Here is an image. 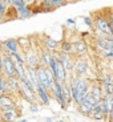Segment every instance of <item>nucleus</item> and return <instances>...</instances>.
Masks as SVG:
<instances>
[{"instance_id":"58836bf2","label":"nucleus","mask_w":113,"mask_h":122,"mask_svg":"<svg viewBox=\"0 0 113 122\" xmlns=\"http://www.w3.org/2000/svg\"><path fill=\"white\" fill-rule=\"evenodd\" d=\"M55 122H65V121H64V119H56Z\"/></svg>"},{"instance_id":"9b49d317","label":"nucleus","mask_w":113,"mask_h":122,"mask_svg":"<svg viewBox=\"0 0 113 122\" xmlns=\"http://www.w3.org/2000/svg\"><path fill=\"white\" fill-rule=\"evenodd\" d=\"M89 73V65L88 61L85 58H79L75 62V68H73V74L79 77H85Z\"/></svg>"},{"instance_id":"473e14b6","label":"nucleus","mask_w":113,"mask_h":122,"mask_svg":"<svg viewBox=\"0 0 113 122\" xmlns=\"http://www.w3.org/2000/svg\"><path fill=\"white\" fill-rule=\"evenodd\" d=\"M7 11H8V5H5L4 3H1V1H0V15H4Z\"/></svg>"},{"instance_id":"9d476101","label":"nucleus","mask_w":113,"mask_h":122,"mask_svg":"<svg viewBox=\"0 0 113 122\" xmlns=\"http://www.w3.org/2000/svg\"><path fill=\"white\" fill-rule=\"evenodd\" d=\"M57 60L60 61L61 64L64 65V68L67 69V72H73V68H75V62L76 60H73V55H67V53H63V52H59L56 55Z\"/></svg>"},{"instance_id":"393cba45","label":"nucleus","mask_w":113,"mask_h":122,"mask_svg":"<svg viewBox=\"0 0 113 122\" xmlns=\"http://www.w3.org/2000/svg\"><path fill=\"white\" fill-rule=\"evenodd\" d=\"M1 118L5 122H13L16 119V112L15 110H5V112H1Z\"/></svg>"},{"instance_id":"4468645a","label":"nucleus","mask_w":113,"mask_h":122,"mask_svg":"<svg viewBox=\"0 0 113 122\" xmlns=\"http://www.w3.org/2000/svg\"><path fill=\"white\" fill-rule=\"evenodd\" d=\"M88 53V44L83 39H79L73 43V55L75 56H84Z\"/></svg>"},{"instance_id":"a211bd4d","label":"nucleus","mask_w":113,"mask_h":122,"mask_svg":"<svg viewBox=\"0 0 113 122\" xmlns=\"http://www.w3.org/2000/svg\"><path fill=\"white\" fill-rule=\"evenodd\" d=\"M55 57V55H53L52 51H49V49L44 48L43 51H41V53H40V58H41V65H44V66H49V62H51V60Z\"/></svg>"},{"instance_id":"6e6552de","label":"nucleus","mask_w":113,"mask_h":122,"mask_svg":"<svg viewBox=\"0 0 113 122\" xmlns=\"http://www.w3.org/2000/svg\"><path fill=\"white\" fill-rule=\"evenodd\" d=\"M25 65L28 68H32V69H37L39 66H41V58L36 51L29 49L25 53Z\"/></svg>"},{"instance_id":"4c0bfd02","label":"nucleus","mask_w":113,"mask_h":122,"mask_svg":"<svg viewBox=\"0 0 113 122\" xmlns=\"http://www.w3.org/2000/svg\"><path fill=\"white\" fill-rule=\"evenodd\" d=\"M3 17H4V15H0V23H1V21H3V20H4Z\"/></svg>"},{"instance_id":"f257e3e1","label":"nucleus","mask_w":113,"mask_h":122,"mask_svg":"<svg viewBox=\"0 0 113 122\" xmlns=\"http://www.w3.org/2000/svg\"><path fill=\"white\" fill-rule=\"evenodd\" d=\"M70 86V92H72V98H73V102L76 105H79L86 96L91 93V88L89 85V80L85 77H79V76H72L69 82Z\"/></svg>"},{"instance_id":"2f4dec72","label":"nucleus","mask_w":113,"mask_h":122,"mask_svg":"<svg viewBox=\"0 0 113 122\" xmlns=\"http://www.w3.org/2000/svg\"><path fill=\"white\" fill-rule=\"evenodd\" d=\"M40 110V105L37 104V102H32V104H29V112L31 113H37Z\"/></svg>"},{"instance_id":"39448f33","label":"nucleus","mask_w":113,"mask_h":122,"mask_svg":"<svg viewBox=\"0 0 113 122\" xmlns=\"http://www.w3.org/2000/svg\"><path fill=\"white\" fill-rule=\"evenodd\" d=\"M97 104H98L97 101H96L95 98L92 97L91 94H88L83 101H81V102H80L79 105H77L79 113H81L83 116L89 117V116H91V113L93 112V109H95V106H96Z\"/></svg>"},{"instance_id":"72a5a7b5","label":"nucleus","mask_w":113,"mask_h":122,"mask_svg":"<svg viewBox=\"0 0 113 122\" xmlns=\"http://www.w3.org/2000/svg\"><path fill=\"white\" fill-rule=\"evenodd\" d=\"M23 1H24V4H25V5H28V7L33 5V4L36 3V0H23Z\"/></svg>"},{"instance_id":"f3484780","label":"nucleus","mask_w":113,"mask_h":122,"mask_svg":"<svg viewBox=\"0 0 113 122\" xmlns=\"http://www.w3.org/2000/svg\"><path fill=\"white\" fill-rule=\"evenodd\" d=\"M89 117H91L92 119H95V121H102V119H107V116H105L104 112H102V107H101L100 102L95 106V109H93V112L91 113Z\"/></svg>"},{"instance_id":"ea45409f","label":"nucleus","mask_w":113,"mask_h":122,"mask_svg":"<svg viewBox=\"0 0 113 122\" xmlns=\"http://www.w3.org/2000/svg\"><path fill=\"white\" fill-rule=\"evenodd\" d=\"M0 122H5V121H4V119H3V118H0Z\"/></svg>"},{"instance_id":"2eb2a0df","label":"nucleus","mask_w":113,"mask_h":122,"mask_svg":"<svg viewBox=\"0 0 113 122\" xmlns=\"http://www.w3.org/2000/svg\"><path fill=\"white\" fill-rule=\"evenodd\" d=\"M16 105L13 100L8 94H0V110L5 112V110H15Z\"/></svg>"},{"instance_id":"6ab92c4d","label":"nucleus","mask_w":113,"mask_h":122,"mask_svg":"<svg viewBox=\"0 0 113 122\" xmlns=\"http://www.w3.org/2000/svg\"><path fill=\"white\" fill-rule=\"evenodd\" d=\"M20 86V80L17 77H7V89L8 92H17Z\"/></svg>"},{"instance_id":"5701e85b","label":"nucleus","mask_w":113,"mask_h":122,"mask_svg":"<svg viewBox=\"0 0 113 122\" xmlns=\"http://www.w3.org/2000/svg\"><path fill=\"white\" fill-rule=\"evenodd\" d=\"M16 11H17V16L20 19H28V17H31V16L33 15L32 7H28V5L23 7V8H20V9H16Z\"/></svg>"},{"instance_id":"e433bc0d","label":"nucleus","mask_w":113,"mask_h":122,"mask_svg":"<svg viewBox=\"0 0 113 122\" xmlns=\"http://www.w3.org/2000/svg\"><path fill=\"white\" fill-rule=\"evenodd\" d=\"M15 122H28V121H27V119L23 118V119H17V121H15Z\"/></svg>"},{"instance_id":"bb28decb","label":"nucleus","mask_w":113,"mask_h":122,"mask_svg":"<svg viewBox=\"0 0 113 122\" xmlns=\"http://www.w3.org/2000/svg\"><path fill=\"white\" fill-rule=\"evenodd\" d=\"M8 89H7V77L3 73H0V93L5 94Z\"/></svg>"},{"instance_id":"79ce46f5","label":"nucleus","mask_w":113,"mask_h":122,"mask_svg":"<svg viewBox=\"0 0 113 122\" xmlns=\"http://www.w3.org/2000/svg\"><path fill=\"white\" fill-rule=\"evenodd\" d=\"M112 97H113V96H112Z\"/></svg>"},{"instance_id":"1a4fd4ad","label":"nucleus","mask_w":113,"mask_h":122,"mask_svg":"<svg viewBox=\"0 0 113 122\" xmlns=\"http://www.w3.org/2000/svg\"><path fill=\"white\" fill-rule=\"evenodd\" d=\"M19 94L22 96L24 100H27L29 104H32V102H37L36 92L32 90L31 88H28V86L25 85L24 82H22V81H20V86H19Z\"/></svg>"},{"instance_id":"a878e982","label":"nucleus","mask_w":113,"mask_h":122,"mask_svg":"<svg viewBox=\"0 0 113 122\" xmlns=\"http://www.w3.org/2000/svg\"><path fill=\"white\" fill-rule=\"evenodd\" d=\"M63 92H64V98L67 101V104H70L73 101V98H72V92H70V86L68 82L63 85Z\"/></svg>"},{"instance_id":"ddd939ff","label":"nucleus","mask_w":113,"mask_h":122,"mask_svg":"<svg viewBox=\"0 0 113 122\" xmlns=\"http://www.w3.org/2000/svg\"><path fill=\"white\" fill-rule=\"evenodd\" d=\"M36 94H37V100H39L43 105L48 106L49 102H51V96H49L48 89H45L43 85H39L36 88Z\"/></svg>"},{"instance_id":"a19ab883","label":"nucleus","mask_w":113,"mask_h":122,"mask_svg":"<svg viewBox=\"0 0 113 122\" xmlns=\"http://www.w3.org/2000/svg\"><path fill=\"white\" fill-rule=\"evenodd\" d=\"M0 118H1V112H0Z\"/></svg>"},{"instance_id":"0eeeda50","label":"nucleus","mask_w":113,"mask_h":122,"mask_svg":"<svg viewBox=\"0 0 113 122\" xmlns=\"http://www.w3.org/2000/svg\"><path fill=\"white\" fill-rule=\"evenodd\" d=\"M3 74L5 77H16L15 61L8 53H3Z\"/></svg>"},{"instance_id":"c9c22d12","label":"nucleus","mask_w":113,"mask_h":122,"mask_svg":"<svg viewBox=\"0 0 113 122\" xmlns=\"http://www.w3.org/2000/svg\"><path fill=\"white\" fill-rule=\"evenodd\" d=\"M44 121H45V122H55V121H53V118H52V117H48V118H45Z\"/></svg>"},{"instance_id":"b1692460","label":"nucleus","mask_w":113,"mask_h":122,"mask_svg":"<svg viewBox=\"0 0 113 122\" xmlns=\"http://www.w3.org/2000/svg\"><path fill=\"white\" fill-rule=\"evenodd\" d=\"M17 43L20 46V51H24L25 53L31 49V40L28 37H20V39H17Z\"/></svg>"},{"instance_id":"f8f14e48","label":"nucleus","mask_w":113,"mask_h":122,"mask_svg":"<svg viewBox=\"0 0 113 122\" xmlns=\"http://www.w3.org/2000/svg\"><path fill=\"white\" fill-rule=\"evenodd\" d=\"M1 48H3L4 53H8V55H12L15 52L20 51V46L16 39H7L5 41L1 43Z\"/></svg>"},{"instance_id":"c756f323","label":"nucleus","mask_w":113,"mask_h":122,"mask_svg":"<svg viewBox=\"0 0 113 122\" xmlns=\"http://www.w3.org/2000/svg\"><path fill=\"white\" fill-rule=\"evenodd\" d=\"M53 8H59V7H63L64 4L68 3V0H51Z\"/></svg>"},{"instance_id":"cd10ccee","label":"nucleus","mask_w":113,"mask_h":122,"mask_svg":"<svg viewBox=\"0 0 113 122\" xmlns=\"http://www.w3.org/2000/svg\"><path fill=\"white\" fill-rule=\"evenodd\" d=\"M11 57H12V60L15 61V62H20V64H25V57H23L22 53H20V51L19 52H15L11 55Z\"/></svg>"},{"instance_id":"4be33fe9","label":"nucleus","mask_w":113,"mask_h":122,"mask_svg":"<svg viewBox=\"0 0 113 122\" xmlns=\"http://www.w3.org/2000/svg\"><path fill=\"white\" fill-rule=\"evenodd\" d=\"M60 52L63 53H67V55H73V43H70V41H61L60 44Z\"/></svg>"},{"instance_id":"7ed1b4c3","label":"nucleus","mask_w":113,"mask_h":122,"mask_svg":"<svg viewBox=\"0 0 113 122\" xmlns=\"http://www.w3.org/2000/svg\"><path fill=\"white\" fill-rule=\"evenodd\" d=\"M49 69L52 70V73H53V76H55L56 81H59V82L63 84V85L67 84V81H68V72H67V69L64 68V65L57 60L56 55H55V57L51 60V62H49Z\"/></svg>"},{"instance_id":"423d86ee","label":"nucleus","mask_w":113,"mask_h":122,"mask_svg":"<svg viewBox=\"0 0 113 122\" xmlns=\"http://www.w3.org/2000/svg\"><path fill=\"white\" fill-rule=\"evenodd\" d=\"M51 93H52V97L57 101V104L60 105L61 109H67L68 104L64 98V92H63V84H60L59 81H55L52 89H51Z\"/></svg>"},{"instance_id":"aec40b11","label":"nucleus","mask_w":113,"mask_h":122,"mask_svg":"<svg viewBox=\"0 0 113 122\" xmlns=\"http://www.w3.org/2000/svg\"><path fill=\"white\" fill-rule=\"evenodd\" d=\"M60 44L56 39H52V37H45L44 39V46H45L47 49H49V51H52V52H55V51H57L59 48H60Z\"/></svg>"},{"instance_id":"f704fd0d","label":"nucleus","mask_w":113,"mask_h":122,"mask_svg":"<svg viewBox=\"0 0 113 122\" xmlns=\"http://www.w3.org/2000/svg\"><path fill=\"white\" fill-rule=\"evenodd\" d=\"M65 23H67V25H75L76 24V19H68Z\"/></svg>"},{"instance_id":"412c9836","label":"nucleus","mask_w":113,"mask_h":122,"mask_svg":"<svg viewBox=\"0 0 113 122\" xmlns=\"http://www.w3.org/2000/svg\"><path fill=\"white\" fill-rule=\"evenodd\" d=\"M89 94H91L92 97L95 98L97 102H100V101L104 98V94H102V89H101V86H98V85H92L91 93H89Z\"/></svg>"},{"instance_id":"7c9ffc66","label":"nucleus","mask_w":113,"mask_h":122,"mask_svg":"<svg viewBox=\"0 0 113 122\" xmlns=\"http://www.w3.org/2000/svg\"><path fill=\"white\" fill-rule=\"evenodd\" d=\"M113 82V77L112 74H104V77L101 78V84H112Z\"/></svg>"},{"instance_id":"f03ea898","label":"nucleus","mask_w":113,"mask_h":122,"mask_svg":"<svg viewBox=\"0 0 113 122\" xmlns=\"http://www.w3.org/2000/svg\"><path fill=\"white\" fill-rule=\"evenodd\" d=\"M36 72H37V77H39L40 85H43L45 89H48V90L51 92V89H52L53 84H55V81H56L52 70L49 69V66L41 65V66H39L36 69Z\"/></svg>"},{"instance_id":"dca6fc26","label":"nucleus","mask_w":113,"mask_h":122,"mask_svg":"<svg viewBox=\"0 0 113 122\" xmlns=\"http://www.w3.org/2000/svg\"><path fill=\"white\" fill-rule=\"evenodd\" d=\"M96 45H97L98 49L104 51V52H110L112 51V43L107 37H98V39H96Z\"/></svg>"},{"instance_id":"c85d7f7f","label":"nucleus","mask_w":113,"mask_h":122,"mask_svg":"<svg viewBox=\"0 0 113 122\" xmlns=\"http://www.w3.org/2000/svg\"><path fill=\"white\" fill-rule=\"evenodd\" d=\"M83 21L89 29H95V21H93V17H91V16H84Z\"/></svg>"},{"instance_id":"20e7f679","label":"nucleus","mask_w":113,"mask_h":122,"mask_svg":"<svg viewBox=\"0 0 113 122\" xmlns=\"http://www.w3.org/2000/svg\"><path fill=\"white\" fill-rule=\"evenodd\" d=\"M93 21H95V29L98 30L100 33L105 35V36H112V25L109 23V19L107 16L101 15H96L93 17Z\"/></svg>"}]
</instances>
